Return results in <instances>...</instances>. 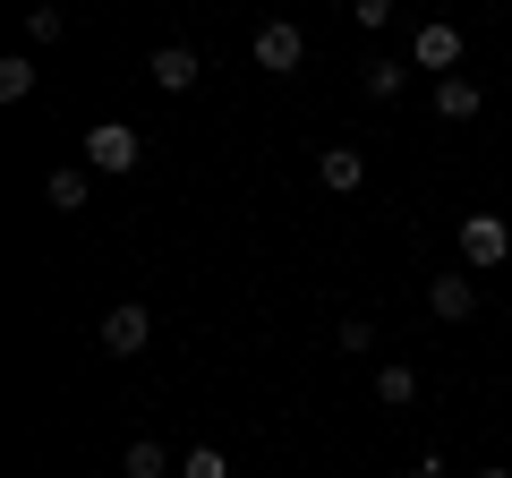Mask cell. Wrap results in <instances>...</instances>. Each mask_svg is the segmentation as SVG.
<instances>
[{"instance_id": "16", "label": "cell", "mask_w": 512, "mask_h": 478, "mask_svg": "<svg viewBox=\"0 0 512 478\" xmlns=\"http://www.w3.org/2000/svg\"><path fill=\"white\" fill-rule=\"evenodd\" d=\"M333 350H350V359H359V350H376V325H367V316H342V333H333Z\"/></svg>"}, {"instance_id": "17", "label": "cell", "mask_w": 512, "mask_h": 478, "mask_svg": "<svg viewBox=\"0 0 512 478\" xmlns=\"http://www.w3.org/2000/svg\"><path fill=\"white\" fill-rule=\"evenodd\" d=\"M180 478H231V461H222V453H214V444H197V453H188V461H180Z\"/></svg>"}, {"instance_id": "10", "label": "cell", "mask_w": 512, "mask_h": 478, "mask_svg": "<svg viewBox=\"0 0 512 478\" xmlns=\"http://www.w3.org/2000/svg\"><path fill=\"white\" fill-rule=\"evenodd\" d=\"M436 111H444V120H478V111H487V94H478L470 77H444V86H436Z\"/></svg>"}, {"instance_id": "5", "label": "cell", "mask_w": 512, "mask_h": 478, "mask_svg": "<svg viewBox=\"0 0 512 478\" xmlns=\"http://www.w3.org/2000/svg\"><path fill=\"white\" fill-rule=\"evenodd\" d=\"M410 60H419V69H444V77H453V69H461V26H453V18H427L419 35H410Z\"/></svg>"}, {"instance_id": "13", "label": "cell", "mask_w": 512, "mask_h": 478, "mask_svg": "<svg viewBox=\"0 0 512 478\" xmlns=\"http://www.w3.org/2000/svg\"><path fill=\"white\" fill-rule=\"evenodd\" d=\"M359 86L376 94V103H393V94L410 86V69H402V60H367V77H359Z\"/></svg>"}, {"instance_id": "1", "label": "cell", "mask_w": 512, "mask_h": 478, "mask_svg": "<svg viewBox=\"0 0 512 478\" xmlns=\"http://www.w3.org/2000/svg\"><path fill=\"white\" fill-rule=\"evenodd\" d=\"M137 154H146V137L128 129V120H94V129H86V171H103V180L137 171Z\"/></svg>"}, {"instance_id": "11", "label": "cell", "mask_w": 512, "mask_h": 478, "mask_svg": "<svg viewBox=\"0 0 512 478\" xmlns=\"http://www.w3.org/2000/svg\"><path fill=\"white\" fill-rule=\"evenodd\" d=\"M120 470H128V478H171V453H163L154 436H137V444L120 453Z\"/></svg>"}, {"instance_id": "3", "label": "cell", "mask_w": 512, "mask_h": 478, "mask_svg": "<svg viewBox=\"0 0 512 478\" xmlns=\"http://www.w3.org/2000/svg\"><path fill=\"white\" fill-rule=\"evenodd\" d=\"M146 333H154V316L137 308V299H120V308H103V325H94V342H103L111 359H137V350H146Z\"/></svg>"}, {"instance_id": "12", "label": "cell", "mask_w": 512, "mask_h": 478, "mask_svg": "<svg viewBox=\"0 0 512 478\" xmlns=\"http://www.w3.org/2000/svg\"><path fill=\"white\" fill-rule=\"evenodd\" d=\"M35 60H26V52H9V60H0V103H26V94H35Z\"/></svg>"}, {"instance_id": "19", "label": "cell", "mask_w": 512, "mask_h": 478, "mask_svg": "<svg viewBox=\"0 0 512 478\" xmlns=\"http://www.w3.org/2000/svg\"><path fill=\"white\" fill-rule=\"evenodd\" d=\"M402 478H444V461H436V453H427V461H419V470H402Z\"/></svg>"}, {"instance_id": "18", "label": "cell", "mask_w": 512, "mask_h": 478, "mask_svg": "<svg viewBox=\"0 0 512 478\" xmlns=\"http://www.w3.org/2000/svg\"><path fill=\"white\" fill-rule=\"evenodd\" d=\"M350 18H359L367 35H376V26H393V0H350Z\"/></svg>"}, {"instance_id": "15", "label": "cell", "mask_w": 512, "mask_h": 478, "mask_svg": "<svg viewBox=\"0 0 512 478\" xmlns=\"http://www.w3.org/2000/svg\"><path fill=\"white\" fill-rule=\"evenodd\" d=\"M69 35V18H60L52 0H43V9H26V43H60Z\"/></svg>"}, {"instance_id": "14", "label": "cell", "mask_w": 512, "mask_h": 478, "mask_svg": "<svg viewBox=\"0 0 512 478\" xmlns=\"http://www.w3.org/2000/svg\"><path fill=\"white\" fill-rule=\"evenodd\" d=\"M43 197H52V214H77V205H86V171H52Z\"/></svg>"}, {"instance_id": "20", "label": "cell", "mask_w": 512, "mask_h": 478, "mask_svg": "<svg viewBox=\"0 0 512 478\" xmlns=\"http://www.w3.org/2000/svg\"><path fill=\"white\" fill-rule=\"evenodd\" d=\"M478 478H512V470H478Z\"/></svg>"}, {"instance_id": "4", "label": "cell", "mask_w": 512, "mask_h": 478, "mask_svg": "<svg viewBox=\"0 0 512 478\" xmlns=\"http://www.w3.org/2000/svg\"><path fill=\"white\" fill-rule=\"evenodd\" d=\"M299 60H308V35H299L291 18H274V26H256V69H265V77H291Z\"/></svg>"}, {"instance_id": "6", "label": "cell", "mask_w": 512, "mask_h": 478, "mask_svg": "<svg viewBox=\"0 0 512 478\" xmlns=\"http://www.w3.org/2000/svg\"><path fill=\"white\" fill-rule=\"evenodd\" d=\"M146 77H154V86H163V94H188V86H197V77H205V60L188 52V43H163V52L146 60Z\"/></svg>"}, {"instance_id": "7", "label": "cell", "mask_w": 512, "mask_h": 478, "mask_svg": "<svg viewBox=\"0 0 512 478\" xmlns=\"http://www.w3.org/2000/svg\"><path fill=\"white\" fill-rule=\"evenodd\" d=\"M316 180H325L333 197H350V188L367 180V154L359 146H325V154H316Z\"/></svg>"}, {"instance_id": "9", "label": "cell", "mask_w": 512, "mask_h": 478, "mask_svg": "<svg viewBox=\"0 0 512 478\" xmlns=\"http://www.w3.org/2000/svg\"><path fill=\"white\" fill-rule=\"evenodd\" d=\"M376 402L384 410H410V402H419V376H410L402 359H384V368H376Z\"/></svg>"}, {"instance_id": "2", "label": "cell", "mask_w": 512, "mask_h": 478, "mask_svg": "<svg viewBox=\"0 0 512 478\" xmlns=\"http://www.w3.org/2000/svg\"><path fill=\"white\" fill-rule=\"evenodd\" d=\"M512 257V222L504 214H461V265L470 274H495Z\"/></svg>"}, {"instance_id": "8", "label": "cell", "mask_w": 512, "mask_h": 478, "mask_svg": "<svg viewBox=\"0 0 512 478\" xmlns=\"http://www.w3.org/2000/svg\"><path fill=\"white\" fill-rule=\"evenodd\" d=\"M427 308H436L444 325H461V316L478 308V282L470 274H436V282H427Z\"/></svg>"}]
</instances>
